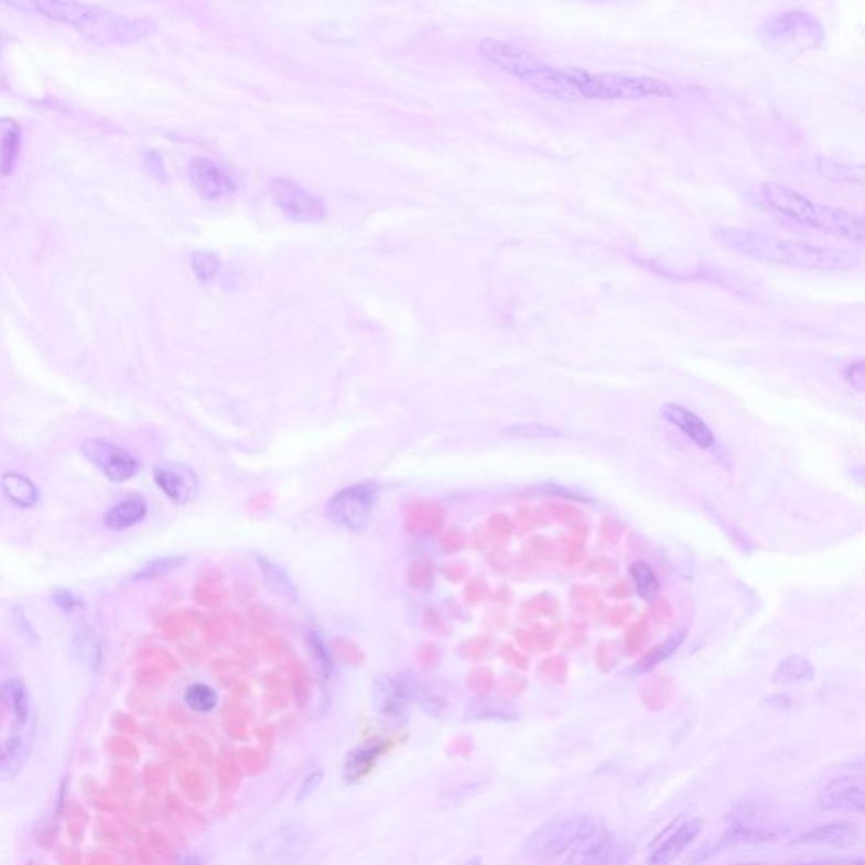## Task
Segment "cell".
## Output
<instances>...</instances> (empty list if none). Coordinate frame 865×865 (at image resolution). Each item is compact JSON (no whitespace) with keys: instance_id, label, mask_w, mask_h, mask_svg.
I'll use <instances>...</instances> for the list:
<instances>
[{"instance_id":"obj_21","label":"cell","mask_w":865,"mask_h":865,"mask_svg":"<svg viewBox=\"0 0 865 865\" xmlns=\"http://www.w3.org/2000/svg\"><path fill=\"white\" fill-rule=\"evenodd\" d=\"M145 516H148V502L141 494H132L110 507L104 516V525L110 531H123L144 521Z\"/></svg>"},{"instance_id":"obj_30","label":"cell","mask_w":865,"mask_h":865,"mask_svg":"<svg viewBox=\"0 0 865 865\" xmlns=\"http://www.w3.org/2000/svg\"><path fill=\"white\" fill-rule=\"evenodd\" d=\"M185 702L196 714H208L217 706L218 695L208 684L193 683L186 689Z\"/></svg>"},{"instance_id":"obj_46","label":"cell","mask_w":865,"mask_h":865,"mask_svg":"<svg viewBox=\"0 0 865 865\" xmlns=\"http://www.w3.org/2000/svg\"><path fill=\"white\" fill-rule=\"evenodd\" d=\"M2 765H4V747H0V769H2Z\"/></svg>"},{"instance_id":"obj_2","label":"cell","mask_w":865,"mask_h":865,"mask_svg":"<svg viewBox=\"0 0 865 865\" xmlns=\"http://www.w3.org/2000/svg\"><path fill=\"white\" fill-rule=\"evenodd\" d=\"M37 14L51 21L72 25L73 30L87 36L88 40L106 46L141 43L154 36L156 22L151 19H129L117 12L107 11L98 6L80 4V2H63V0H37L28 6Z\"/></svg>"},{"instance_id":"obj_42","label":"cell","mask_w":865,"mask_h":865,"mask_svg":"<svg viewBox=\"0 0 865 865\" xmlns=\"http://www.w3.org/2000/svg\"><path fill=\"white\" fill-rule=\"evenodd\" d=\"M477 717H497V718H511L512 710L509 706L500 705V703H480V709L475 712Z\"/></svg>"},{"instance_id":"obj_35","label":"cell","mask_w":865,"mask_h":865,"mask_svg":"<svg viewBox=\"0 0 865 865\" xmlns=\"http://www.w3.org/2000/svg\"><path fill=\"white\" fill-rule=\"evenodd\" d=\"M309 641L320 674H322L323 678H328L329 674L334 673V661L329 658L328 649L323 645L322 638H320L316 632L309 634Z\"/></svg>"},{"instance_id":"obj_39","label":"cell","mask_w":865,"mask_h":865,"mask_svg":"<svg viewBox=\"0 0 865 865\" xmlns=\"http://www.w3.org/2000/svg\"><path fill=\"white\" fill-rule=\"evenodd\" d=\"M78 648H80V656L84 659V663H87L91 670H97L100 667V659H101V651L98 648L97 642H95L94 638H88V636H84L78 642Z\"/></svg>"},{"instance_id":"obj_36","label":"cell","mask_w":865,"mask_h":865,"mask_svg":"<svg viewBox=\"0 0 865 865\" xmlns=\"http://www.w3.org/2000/svg\"><path fill=\"white\" fill-rule=\"evenodd\" d=\"M12 620H14L15 629L22 634V638L28 639V641L33 642V645H36V642L40 641V634L34 629L30 617L25 616L24 608H22L21 605H14V607H12Z\"/></svg>"},{"instance_id":"obj_26","label":"cell","mask_w":865,"mask_h":865,"mask_svg":"<svg viewBox=\"0 0 865 865\" xmlns=\"http://www.w3.org/2000/svg\"><path fill=\"white\" fill-rule=\"evenodd\" d=\"M385 743H370L357 747L348 754L345 763V778L347 781H357L364 778L376 766L377 759L385 754Z\"/></svg>"},{"instance_id":"obj_12","label":"cell","mask_w":865,"mask_h":865,"mask_svg":"<svg viewBox=\"0 0 865 865\" xmlns=\"http://www.w3.org/2000/svg\"><path fill=\"white\" fill-rule=\"evenodd\" d=\"M85 458L113 484L131 480L139 472V462L122 446L104 439H88L82 443Z\"/></svg>"},{"instance_id":"obj_40","label":"cell","mask_w":865,"mask_h":865,"mask_svg":"<svg viewBox=\"0 0 865 865\" xmlns=\"http://www.w3.org/2000/svg\"><path fill=\"white\" fill-rule=\"evenodd\" d=\"M261 565L266 579H268V576L269 579H271L272 576V580H274L275 582L274 588H278V591L281 592V594H286L290 595L291 597V594H293L294 588L293 585H291L290 580H288V576L284 575V573L279 572V569H275L274 565H271V563L266 562V560H262Z\"/></svg>"},{"instance_id":"obj_4","label":"cell","mask_w":865,"mask_h":865,"mask_svg":"<svg viewBox=\"0 0 865 865\" xmlns=\"http://www.w3.org/2000/svg\"><path fill=\"white\" fill-rule=\"evenodd\" d=\"M478 51L487 62L525 82L532 90L560 100H582L565 68H554L529 51L497 40H482Z\"/></svg>"},{"instance_id":"obj_8","label":"cell","mask_w":865,"mask_h":865,"mask_svg":"<svg viewBox=\"0 0 865 865\" xmlns=\"http://www.w3.org/2000/svg\"><path fill=\"white\" fill-rule=\"evenodd\" d=\"M760 40L779 53H804L825 43V28L811 12L791 9L760 24Z\"/></svg>"},{"instance_id":"obj_14","label":"cell","mask_w":865,"mask_h":865,"mask_svg":"<svg viewBox=\"0 0 865 865\" xmlns=\"http://www.w3.org/2000/svg\"><path fill=\"white\" fill-rule=\"evenodd\" d=\"M152 477L161 493L174 504L186 506L198 497L199 478L188 465L180 462H163L154 467Z\"/></svg>"},{"instance_id":"obj_9","label":"cell","mask_w":865,"mask_h":865,"mask_svg":"<svg viewBox=\"0 0 865 865\" xmlns=\"http://www.w3.org/2000/svg\"><path fill=\"white\" fill-rule=\"evenodd\" d=\"M376 499L377 487L374 484H355L328 500L326 518L347 531H364L369 525Z\"/></svg>"},{"instance_id":"obj_17","label":"cell","mask_w":865,"mask_h":865,"mask_svg":"<svg viewBox=\"0 0 865 865\" xmlns=\"http://www.w3.org/2000/svg\"><path fill=\"white\" fill-rule=\"evenodd\" d=\"M411 693L408 684L389 674H380L372 683L374 709L380 717L399 722L408 714Z\"/></svg>"},{"instance_id":"obj_10","label":"cell","mask_w":865,"mask_h":865,"mask_svg":"<svg viewBox=\"0 0 865 865\" xmlns=\"http://www.w3.org/2000/svg\"><path fill=\"white\" fill-rule=\"evenodd\" d=\"M312 833L303 825H284L256 845L253 852L264 865H293L309 854Z\"/></svg>"},{"instance_id":"obj_41","label":"cell","mask_w":865,"mask_h":865,"mask_svg":"<svg viewBox=\"0 0 865 865\" xmlns=\"http://www.w3.org/2000/svg\"><path fill=\"white\" fill-rule=\"evenodd\" d=\"M323 782V771L322 769H315L309 778L304 779L303 785L300 786V790H298L296 801L301 803V801L309 800L316 790H318L320 785Z\"/></svg>"},{"instance_id":"obj_5","label":"cell","mask_w":865,"mask_h":865,"mask_svg":"<svg viewBox=\"0 0 865 865\" xmlns=\"http://www.w3.org/2000/svg\"><path fill=\"white\" fill-rule=\"evenodd\" d=\"M582 100H645L651 97H673L667 82L655 76L632 73H591L582 68H565Z\"/></svg>"},{"instance_id":"obj_25","label":"cell","mask_w":865,"mask_h":865,"mask_svg":"<svg viewBox=\"0 0 865 865\" xmlns=\"http://www.w3.org/2000/svg\"><path fill=\"white\" fill-rule=\"evenodd\" d=\"M22 131L18 120L0 119V174L9 176L18 163L21 152Z\"/></svg>"},{"instance_id":"obj_23","label":"cell","mask_w":865,"mask_h":865,"mask_svg":"<svg viewBox=\"0 0 865 865\" xmlns=\"http://www.w3.org/2000/svg\"><path fill=\"white\" fill-rule=\"evenodd\" d=\"M0 703L14 715L15 724H30L31 699L30 690L19 678L0 681Z\"/></svg>"},{"instance_id":"obj_19","label":"cell","mask_w":865,"mask_h":865,"mask_svg":"<svg viewBox=\"0 0 865 865\" xmlns=\"http://www.w3.org/2000/svg\"><path fill=\"white\" fill-rule=\"evenodd\" d=\"M661 417L674 424L678 430L683 431L684 435L689 436L693 443L702 446V448L715 446L714 431L710 430L709 424L702 418L696 417L695 413L686 410L683 406L668 402V404L661 408Z\"/></svg>"},{"instance_id":"obj_44","label":"cell","mask_w":865,"mask_h":865,"mask_svg":"<svg viewBox=\"0 0 865 865\" xmlns=\"http://www.w3.org/2000/svg\"><path fill=\"white\" fill-rule=\"evenodd\" d=\"M800 865H865V862L862 861V858L841 857V858H826V861L810 862V864H800Z\"/></svg>"},{"instance_id":"obj_15","label":"cell","mask_w":865,"mask_h":865,"mask_svg":"<svg viewBox=\"0 0 865 865\" xmlns=\"http://www.w3.org/2000/svg\"><path fill=\"white\" fill-rule=\"evenodd\" d=\"M188 171L193 188L203 199L218 202V199L228 198L237 192L236 183L233 177L228 176L227 171L207 158L192 160Z\"/></svg>"},{"instance_id":"obj_16","label":"cell","mask_w":865,"mask_h":865,"mask_svg":"<svg viewBox=\"0 0 865 865\" xmlns=\"http://www.w3.org/2000/svg\"><path fill=\"white\" fill-rule=\"evenodd\" d=\"M703 829L702 819H680L663 833V839L656 842L655 851L651 852L649 864L670 865L683 854L684 848L689 847Z\"/></svg>"},{"instance_id":"obj_24","label":"cell","mask_w":865,"mask_h":865,"mask_svg":"<svg viewBox=\"0 0 865 865\" xmlns=\"http://www.w3.org/2000/svg\"><path fill=\"white\" fill-rule=\"evenodd\" d=\"M0 489L8 497L9 502L21 509H31L40 502L41 493L36 484L19 472H6L0 478Z\"/></svg>"},{"instance_id":"obj_1","label":"cell","mask_w":865,"mask_h":865,"mask_svg":"<svg viewBox=\"0 0 865 865\" xmlns=\"http://www.w3.org/2000/svg\"><path fill=\"white\" fill-rule=\"evenodd\" d=\"M714 236L732 252L766 264L822 272L848 271L857 266L855 253L836 247L817 246L807 240L735 227H717Z\"/></svg>"},{"instance_id":"obj_32","label":"cell","mask_w":865,"mask_h":865,"mask_svg":"<svg viewBox=\"0 0 865 865\" xmlns=\"http://www.w3.org/2000/svg\"><path fill=\"white\" fill-rule=\"evenodd\" d=\"M630 576H632L634 583H636V588H638V594L641 595V598H645V601L649 602L652 601L656 595H658V576L655 575L652 569H649L646 563H634V565L630 566Z\"/></svg>"},{"instance_id":"obj_27","label":"cell","mask_w":865,"mask_h":865,"mask_svg":"<svg viewBox=\"0 0 865 865\" xmlns=\"http://www.w3.org/2000/svg\"><path fill=\"white\" fill-rule=\"evenodd\" d=\"M813 677H815V670H813L808 659L801 658V656H790L776 668L775 674H772V683H803V681L813 680Z\"/></svg>"},{"instance_id":"obj_34","label":"cell","mask_w":865,"mask_h":865,"mask_svg":"<svg viewBox=\"0 0 865 865\" xmlns=\"http://www.w3.org/2000/svg\"><path fill=\"white\" fill-rule=\"evenodd\" d=\"M192 268L199 283H210L220 271V258L217 253L199 250L193 256Z\"/></svg>"},{"instance_id":"obj_11","label":"cell","mask_w":865,"mask_h":865,"mask_svg":"<svg viewBox=\"0 0 865 865\" xmlns=\"http://www.w3.org/2000/svg\"><path fill=\"white\" fill-rule=\"evenodd\" d=\"M269 193H271L279 210L283 212L291 220L300 221V224H318V221L325 220V202L298 183L284 180V177H275L269 183Z\"/></svg>"},{"instance_id":"obj_18","label":"cell","mask_w":865,"mask_h":865,"mask_svg":"<svg viewBox=\"0 0 865 865\" xmlns=\"http://www.w3.org/2000/svg\"><path fill=\"white\" fill-rule=\"evenodd\" d=\"M819 804L826 811L862 813L865 810L864 781L855 776L833 779L820 791Z\"/></svg>"},{"instance_id":"obj_43","label":"cell","mask_w":865,"mask_h":865,"mask_svg":"<svg viewBox=\"0 0 865 865\" xmlns=\"http://www.w3.org/2000/svg\"><path fill=\"white\" fill-rule=\"evenodd\" d=\"M845 380H847L848 385L855 389V391L864 392L865 389V367L862 360L858 363L852 364L847 370H845Z\"/></svg>"},{"instance_id":"obj_22","label":"cell","mask_w":865,"mask_h":865,"mask_svg":"<svg viewBox=\"0 0 865 865\" xmlns=\"http://www.w3.org/2000/svg\"><path fill=\"white\" fill-rule=\"evenodd\" d=\"M28 724L12 727L11 735H9L8 743L4 746V765L0 769V775L6 778H14L30 757L31 749V732L25 731Z\"/></svg>"},{"instance_id":"obj_6","label":"cell","mask_w":865,"mask_h":865,"mask_svg":"<svg viewBox=\"0 0 865 865\" xmlns=\"http://www.w3.org/2000/svg\"><path fill=\"white\" fill-rule=\"evenodd\" d=\"M598 823L583 813H565L541 825L528 836L525 854L540 864H558L569 861Z\"/></svg>"},{"instance_id":"obj_7","label":"cell","mask_w":865,"mask_h":865,"mask_svg":"<svg viewBox=\"0 0 865 865\" xmlns=\"http://www.w3.org/2000/svg\"><path fill=\"white\" fill-rule=\"evenodd\" d=\"M786 833L785 820L778 807L766 800H744L727 815L724 844H766Z\"/></svg>"},{"instance_id":"obj_28","label":"cell","mask_w":865,"mask_h":865,"mask_svg":"<svg viewBox=\"0 0 865 865\" xmlns=\"http://www.w3.org/2000/svg\"><path fill=\"white\" fill-rule=\"evenodd\" d=\"M684 638H686V632H684V630H678V632L671 634L670 638L664 639L661 645L656 646L652 651H649L648 655H646L638 664H634L630 670H632V673H646V671L652 670V668L658 667L659 663L667 661L670 656H673L674 652L681 648V645H683Z\"/></svg>"},{"instance_id":"obj_31","label":"cell","mask_w":865,"mask_h":865,"mask_svg":"<svg viewBox=\"0 0 865 865\" xmlns=\"http://www.w3.org/2000/svg\"><path fill=\"white\" fill-rule=\"evenodd\" d=\"M502 435L519 440H553L560 439L562 433L556 428L540 423L512 424L502 431Z\"/></svg>"},{"instance_id":"obj_33","label":"cell","mask_w":865,"mask_h":865,"mask_svg":"<svg viewBox=\"0 0 865 865\" xmlns=\"http://www.w3.org/2000/svg\"><path fill=\"white\" fill-rule=\"evenodd\" d=\"M185 556H164L151 560L136 573L134 580L160 579V576L167 575V573L180 569L185 563Z\"/></svg>"},{"instance_id":"obj_13","label":"cell","mask_w":865,"mask_h":865,"mask_svg":"<svg viewBox=\"0 0 865 865\" xmlns=\"http://www.w3.org/2000/svg\"><path fill=\"white\" fill-rule=\"evenodd\" d=\"M630 857L632 851L617 844L613 833L601 825L579 845L565 865H629Z\"/></svg>"},{"instance_id":"obj_3","label":"cell","mask_w":865,"mask_h":865,"mask_svg":"<svg viewBox=\"0 0 865 865\" xmlns=\"http://www.w3.org/2000/svg\"><path fill=\"white\" fill-rule=\"evenodd\" d=\"M760 196L772 212L785 215L786 218L798 221L804 227L815 228L820 233L841 237L851 242H864V220L852 212L813 202L797 190L779 183H763Z\"/></svg>"},{"instance_id":"obj_47","label":"cell","mask_w":865,"mask_h":865,"mask_svg":"<svg viewBox=\"0 0 865 865\" xmlns=\"http://www.w3.org/2000/svg\"><path fill=\"white\" fill-rule=\"evenodd\" d=\"M734 865H766L763 862H746V864H734Z\"/></svg>"},{"instance_id":"obj_29","label":"cell","mask_w":865,"mask_h":865,"mask_svg":"<svg viewBox=\"0 0 865 865\" xmlns=\"http://www.w3.org/2000/svg\"><path fill=\"white\" fill-rule=\"evenodd\" d=\"M820 174L826 180L836 183H848V185H862L864 183V166L862 164L839 163V161L822 158L817 163Z\"/></svg>"},{"instance_id":"obj_37","label":"cell","mask_w":865,"mask_h":865,"mask_svg":"<svg viewBox=\"0 0 865 865\" xmlns=\"http://www.w3.org/2000/svg\"><path fill=\"white\" fill-rule=\"evenodd\" d=\"M142 164H144V170L148 171L152 177H156L158 182H166L167 171L160 152L152 151V149L151 151H145L144 154H142Z\"/></svg>"},{"instance_id":"obj_20","label":"cell","mask_w":865,"mask_h":865,"mask_svg":"<svg viewBox=\"0 0 865 865\" xmlns=\"http://www.w3.org/2000/svg\"><path fill=\"white\" fill-rule=\"evenodd\" d=\"M861 826L854 822H833L817 826L801 835L800 844L829 845L835 848H851L861 841Z\"/></svg>"},{"instance_id":"obj_45","label":"cell","mask_w":865,"mask_h":865,"mask_svg":"<svg viewBox=\"0 0 865 865\" xmlns=\"http://www.w3.org/2000/svg\"><path fill=\"white\" fill-rule=\"evenodd\" d=\"M180 865H205V864H203L202 861H198V858H188V861H185L183 862V864Z\"/></svg>"},{"instance_id":"obj_38","label":"cell","mask_w":865,"mask_h":865,"mask_svg":"<svg viewBox=\"0 0 865 865\" xmlns=\"http://www.w3.org/2000/svg\"><path fill=\"white\" fill-rule=\"evenodd\" d=\"M51 601H53V604L65 614H73L75 610H78V608L84 607L80 598L76 597L72 591H66V588H56V591L51 594Z\"/></svg>"}]
</instances>
